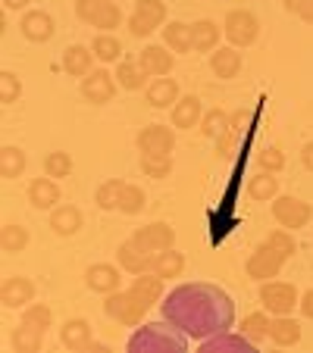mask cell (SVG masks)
<instances>
[{
  "label": "cell",
  "instance_id": "cell-10",
  "mask_svg": "<svg viewBox=\"0 0 313 353\" xmlns=\"http://www.w3.org/2000/svg\"><path fill=\"white\" fill-rule=\"evenodd\" d=\"M200 119H204V103H200L198 94H182L173 103V110H169V122H173L176 132L200 128Z\"/></svg>",
  "mask_w": 313,
  "mask_h": 353
},
{
  "label": "cell",
  "instance_id": "cell-18",
  "mask_svg": "<svg viewBox=\"0 0 313 353\" xmlns=\"http://www.w3.org/2000/svg\"><path fill=\"white\" fill-rule=\"evenodd\" d=\"M144 97L153 110H173V103L182 97L179 81L169 79V75H160V79H153L151 85L144 88Z\"/></svg>",
  "mask_w": 313,
  "mask_h": 353
},
{
  "label": "cell",
  "instance_id": "cell-12",
  "mask_svg": "<svg viewBox=\"0 0 313 353\" xmlns=\"http://www.w3.org/2000/svg\"><path fill=\"white\" fill-rule=\"evenodd\" d=\"M132 238L138 241L144 250H151V254H160V250H169V247H176V228L169 225V222H151V225L135 228Z\"/></svg>",
  "mask_w": 313,
  "mask_h": 353
},
{
  "label": "cell",
  "instance_id": "cell-47",
  "mask_svg": "<svg viewBox=\"0 0 313 353\" xmlns=\"http://www.w3.org/2000/svg\"><path fill=\"white\" fill-rule=\"evenodd\" d=\"M100 7H104V0H75V16H79L85 26H91L94 16L100 13Z\"/></svg>",
  "mask_w": 313,
  "mask_h": 353
},
{
  "label": "cell",
  "instance_id": "cell-29",
  "mask_svg": "<svg viewBox=\"0 0 313 353\" xmlns=\"http://www.w3.org/2000/svg\"><path fill=\"white\" fill-rule=\"evenodd\" d=\"M269 341H273L276 347H294V344H301V325H298V319H292V313H288V316H276V319L269 322Z\"/></svg>",
  "mask_w": 313,
  "mask_h": 353
},
{
  "label": "cell",
  "instance_id": "cell-33",
  "mask_svg": "<svg viewBox=\"0 0 313 353\" xmlns=\"http://www.w3.org/2000/svg\"><path fill=\"white\" fill-rule=\"evenodd\" d=\"M26 166H28V157L22 147L7 144L0 150V172H3V179H19L26 172Z\"/></svg>",
  "mask_w": 313,
  "mask_h": 353
},
{
  "label": "cell",
  "instance_id": "cell-45",
  "mask_svg": "<svg viewBox=\"0 0 313 353\" xmlns=\"http://www.w3.org/2000/svg\"><path fill=\"white\" fill-rule=\"evenodd\" d=\"M22 97V81L16 72H10V69H3L0 72V103H16V100Z\"/></svg>",
  "mask_w": 313,
  "mask_h": 353
},
{
  "label": "cell",
  "instance_id": "cell-23",
  "mask_svg": "<svg viewBox=\"0 0 313 353\" xmlns=\"http://www.w3.org/2000/svg\"><path fill=\"white\" fill-rule=\"evenodd\" d=\"M245 66V57H241L238 47H216L214 54H210V69H214L216 79H235Z\"/></svg>",
  "mask_w": 313,
  "mask_h": 353
},
{
  "label": "cell",
  "instance_id": "cell-7",
  "mask_svg": "<svg viewBox=\"0 0 313 353\" xmlns=\"http://www.w3.org/2000/svg\"><path fill=\"white\" fill-rule=\"evenodd\" d=\"M116 88H120L116 72H110V69H91V72L82 79L79 91L88 103H94V107H107L110 100L116 97Z\"/></svg>",
  "mask_w": 313,
  "mask_h": 353
},
{
  "label": "cell",
  "instance_id": "cell-22",
  "mask_svg": "<svg viewBox=\"0 0 313 353\" xmlns=\"http://www.w3.org/2000/svg\"><path fill=\"white\" fill-rule=\"evenodd\" d=\"M63 72L73 75V79H85L88 72L94 69V50L85 44H69L66 50H63Z\"/></svg>",
  "mask_w": 313,
  "mask_h": 353
},
{
  "label": "cell",
  "instance_id": "cell-26",
  "mask_svg": "<svg viewBox=\"0 0 313 353\" xmlns=\"http://www.w3.org/2000/svg\"><path fill=\"white\" fill-rule=\"evenodd\" d=\"M60 344L66 350H88L91 347V325L88 319H66L60 328Z\"/></svg>",
  "mask_w": 313,
  "mask_h": 353
},
{
  "label": "cell",
  "instance_id": "cell-34",
  "mask_svg": "<svg viewBox=\"0 0 313 353\" xmlns=\"http://www.w3.org/2000/svg\"><path fill=\"white\" fill-rule=\"evenodd\" d=\"M28 228L19 225V222H7V225L0 228V247L7 250V254H22L28 247Z\"/></svg>",
  "mask_w": 313,
  "mask_h": 353
},
{
  "label": "cell",
  "instance_id": "cell-27",
  "mask_svg": "<svg viewBox=\"0 0 313 353\" xmlns=\"http://www.w3.org/2000/svg\"><path fill=\"white\" fill-rule=\"evenodd\" d=\"M247 197L257 200V203H273L279 197V179H276V172H263L260 169L257 175H251L247 179Z\"/></svg>",
  "mask_w": 313,
  "mask_h": 353
},
{
  "label": "cell",
  "instance_id": "cell-6",
  "mask_svg": "<svg viewBox=\"0 0 313 353\" xmlns=\"http://www.w3.org/2000/svg\"><path fill=\"white\" fill-rule=\"evenodd\" d=\"M269 207H273L276 222H279L282 228H288V232H298V228H304L307 222L313 219V207L307 200L294 197V194H279Z\"/></svg>",
  "mask_w": 313,
  "mask_h": 353
},
{
  "label": "cell",
  "instance_id": "cell-53",
  "mask_svg": "<svg viewBox=\"0 0 313 353\" xmlns=\"http://www.w3.org/2000/svg\"><path fill=\"white\" fill-rule=\"evenodd\" d=\"M298 19H304V22L313 26V0H304V7L298 10Z\"/></svg>",
  "mask_w": 313,
  "mask_h": 353
},
{
  "label": "cell",
  "instance_id": "cell-4",
  "mask_svg": "<svg viewBox=\"0 0 313 353\" xmlns=\"http://www.w3.org/2000/svg\"><path fill=\"white\" fill-rule=\"evenodd\" d=\"M104 313L110 316L113 322H120V325H141V319H144V313H147V307L141 303L138 297H135L132 291H113V294H107V300H104Z\"/></svg>",
  "mask_w": 313,
  "mask_h": 353
},
{
  "label": "cell",
  "instance_id": "cell-51",
  "mask_svg": "<svg viewBox=\"0 0 313 353\" xmlns=\"http://www.w3.org/2000/svg\"><path fill=\"white\" fill-rule=\"evenodd\" d=\"M301 163H304L307 172H313V141H307V144L301 147Z\"/></svg>",
  "mask_w": 313,
  "mask_h": 353
},
{
  "label": "cell",
  "instance_id": "cell-36",
  "mask_svg": "<svg viewBox=\"0 0 313 353\" xmlns=\"http://www.w3.org/2000/svg\"><path fill=\"white\" fill-rule=\"evenodd\" d=\"M229 122H232V116L226 113V110L214 107V110H204V119H200V134L204 138H220V134L229 132Z\"/></svg>",
  "mask_w": 313,
  "mask_h": 353
},
{
  "label": "cell",
  "instance_id": "cell-24",
  "mask_svg": "<svg viewBox=\"0 0 313 353\" xmlns=\"http://www.w3.org/2000/svg\"><path fill=\"white\" fill-rule=\"evenodd\" d=\"M147 79H151V75L144 72L138 57H122V60L116 63V81H120L122 91H141V88H147L144 85Z\"/></svg>",
  "mask_w": 313,
  "mask_h": 353
},
{
  "label": "cell",
  "instance_id": "cell-13",
  "mask_svg": "<svg viewBox=\"0 0 313 353\" xmlns=\"http://www.w3.org/2000/svg\"><path fill=\"white\" fill-rule=\"evenodd\" d=\"M116 263L122 266V272L141 275V272H151L153 254H151V250H144V247H141L135 238H129V241H122V244L116 247Z\"/></svg>",
  "mask_w": 313,
  "mask_h": 353
},
{
  "label": "cell",
  "instance_id": "cell-43",
  "mask_svg": "<svg viewBox=\"0 0 313 353\" xmlns=\"http://www.w3.org/2000/svg\"><path fill=\"white\" fill-rule=\"evenodd\" d=\"M22 322H28V325L47 332V328L54 325V310L47 307V303H35V300H32V303L22 310Z\"/></svg>",
  "mask_w": 313,
  "mask_h": 353
},
{
  "label": "cell",
  "instance_id": "cell-48",
  "mask_svg": "<svg viewBox=\"0 0 313 353\" xmlns=\"http://www.w3.org/2000/svg\"><path fill=\"white\" fill-rule=\"evenodd\" d=\"M126 26H129V32H132V38H151V34L157 32V28H153L147 19H141L138 13H132V16H129V19H126Z\"/></svg>",
  "mask_w": 313,
  "mask_h": 353
},
{
  "label": "cell",
  "instance_id": "cell-37",
  "mask_svg": "<svg viewBox=\"0 0 313 353\" xmlns=\"http://www.w3.org/2000/svg\"><path fill=\"white\" fill-rule=\"evenodd\" d=\"M269 316L267 313H247L245 319H241V328L238 332L245 334L247 341H254V344H260V341H267L269 338Z\"/></svg>",
  "mask_w": 313,
  "mask_h": 353
},
{
  "label": "cell",
  "instance_id": "cell-38",
  "mask_svg": "<svg viewBox=\"0 0 313 353\" xmlns=\"http://www.w3.org/2000/svg\"><path fill=\"white\" fill-rule=\"evenodd\" d=\"M141 19H147L153 28H163L167 26V3L163 0H135V10Z\"/></svg>",
  "mask_w": 313,
  "mask_h": 353
},
{
  "label": "cell",
  "instance_id": "cell-39",
  "mask_svg": "<svg viewBox=\"0 0 313 353\" xmlns=\"http://www.w3.org/2000/svg\"><path fill=\"white\" fill-rule=\"evenodd\" d=\"M73 169H75V163L66 150H54V154L44 157V175H50V179H69Z\"/></svg>",
  "mask_w": 313,
  "mask_h": 353
},
{
  "label": "cell",
  "instance_id": "cell-52",
  "mask_svg": "<svg viewBox=\"0 0 313 353\" xmlns=\"http://www.w3.org/2000/svg\"><path fill=\"white\" fill-rule=\"evenodd\" d=\"M0 3H3V10H7V13H19V10H28V3H32V0H0Z\"/></svg>",
  "mask_w": 313,
  "mask_h": 353
},
{
  "label": "cell",
  "instance_id": "cell-28",
  "mask_svg": "<svg viewBox=\"0 0 313 353\" xmlns=\"http://www.w3.org/2000/svg\"><path fill=\"white\" fill-rule=\"evenodd\" d=\"M220 34H222V28L216 26L214 19H198L191 26L194 50H198V54H214L216 47H220Z\"/></svg>",
  "mask_w": 313,
  "mask_h": 353
},
{
  "label": "cell",
  "instance_id": "cell-8",
  "mask_svg": "<svg viewBox=\"0 0 313 353\" xmlns=\"http://www.w3.org/2000/svg\"><path fill=\"white\" fill-rule=\"evenodd\" d=\"M282 266H285V256L279 254V250H273V247L263 241V244L254 250L251 256H247V275H251L254 281H269V279H279Z\"/></svg>",
  "mask_w": 313,
  "mask_h": 353
},
{
  "label": "cell",
  "instance_id": "cell-15",
  "mask_svg": "<svg viewBox=\"0 0 313 353\" xmlns=\"http://www.w3.org/2000/svg\"><path fill=\"white\" fill-rule=\"evenodd\" d=\"M35 294H38V288H35L32 279H26V275H13V279L3 281L0 300H3V307L7 310H26L35 300Z\"/></svg>",
  "mask_w": 313,
  "mask_h": 353
},
{
  "label": "cell",
  "instance_id": "cell-41",
  "mask_svg": "<svg viewBox=\"0 0 313 353\" xmlns=\"http://www.w3.org/2000/svg\"><path fill=\"white\" fill-rule=\"evenodd\" d=\"M141 172H144L147 179H169V172H173V157L141 154Z\"/></svg>",
  "mask_w": 313,
  "mask_h": 353
},
{
  "label": "cell",
  "instance_id": "cell-16",
  "mask_svg": "<svg viewBox=\"0 0 313 353\" xmlns=\"http://www.w3.org/2000/svg\"><path fill=\"white\" fill-rule=\"evenodd\" d=\"M138 63L144 66V72L151 79H160V75H169L176 66V57L167 44H144V50L138 54Z\"/></svg>",
  "mask_w": 313,
  "mask_h": 353
},
{
  "label": "cell",
  "instance_id": "cell-46",
  "mask_svg": "<svg viewBox=\"0 0 313 353\" xmlns=\"http://www.w3.org/2000/svg\"><path fill=\"white\" fill-rule=\"evenodd\" d=\"M257 163H260V169L263 172H276L279 175L282 169H285V154H282L279 147H263L257 154Z\"/></svg>",
  "mask_w": 313,
  "mask_h": 353
},
{
  "label": "cell",
  "instance_id": "cell-14",
  "mask_svg": "<svg viewBox=\"0 0 313 353\" xmlns=\"http://www.w3.org/2000/svg\"><path fill=\"white\" fill-rule=\"evenodd\" d=\"M120 279H122V266H113V263H94V266L85 269L88 291L104 294V297L120 291Z\"/></svg>",
  "mask_w": 313,
  "mask_h": 353
},
{
  "label": "cell",
  "instance_id": "cell-21",
  "mask_svg": "<svg viewBox=\"0 0 313 353\" xmlns=\"http://www.w3.org/2000/svg\"><path fill=\"white\" fill-rule=\"evenodd\" d=\"M82 222H85V216H82V210L73 207V203H60V207L50 210V228H54V234H60V238L79 234Z\"/></svg>",
  "mask_w": 313,
  "mask_h": 353
},
{
  "label": "cell",
  "instance_id": "cell-3",
  "mask_svg": "<svg viewBox=\"0 0 313 353\" xmlns=\"http://www.w3.org/2000/svg\"><path fill=\"white\" fill-rule=\"evenodd\" d=\"M260 34V19L251 10H229L226 19H222V38L232 47H251Z\"/></svg>",
  "mask_w": 313,
  "mask_h": 353
},
{
  "label": "cell",
  "instance_id": "cell-54",
  "mask_svg": "<svg viewBox=\"0 0 313 353\" xmlns=\"http://www.w3.org/2000/svg\"><path fill=\"white\" fill-rule=\"evenodd\" d=\"M282 7H285V13L298 16V10H301V7H304V0H282Z\"/></svg>",
  "mask_w": 313,
  "mask_h": 353
},
{
  "label": "cell",
  "instance_id": "cell-17",
  "mask_svg": "<svg viewBox=\"0 0 313 353\" xmlns=\"http://www.w3.org/2000/svg\"><path fill=\"white\" fill-rule=\"evenodd\" d=\"M200 350L204 353H254L257 350V344L254 341H247L241 332H220V334H214V338H207V341H200Z\"/></svg>",
  "mask_w": 313,
  "mask_h": 353
},
{
  "label": "cell",
  "instance_id": "cell-11",
  "mask_svg": "<svg viewBox=\"0 0 313 353\" xmlns=\"http://www.w3.org/2000/svg\"><path fill=\"white\" fill-rule=\"evenodd\" d=\"M19 32H22V38L32 41V44H47L57 32V22H54V16L44 13V10H26L19 19Z\"/></svg>",
  "mask_w": 313,
  "mask_h": 353
},
{
  "label": "cell",
  "instance_id": "cell-42",
  "mask_svg": "<svg viewBox=\"0 0 313 353\" xmlns=\"http://www.w3.org/2000/svg\"><path fill=\"white\" fill-rule=\"evenodd\" d=\"M144 207H147L144 188L129 185V181H126V188H122V197H120V213H126V216H138Z\"/></svg>",
  "mask_w": 313,
  "mask_h": 353
},
{
  "label": "cell",
  "instance_id": "cell-1",
  "mask_svg": "<svg viewBox=\"0 0 313 353\" xmlns=\"http://www.w3.org/2000/svg\"><path fill=\"white\" fill-rule=\"evenodd\" d=\"M160 319L173 322L179 332L200 344L235 325V303L220 285L185 281L160 300Z\"/></svg>",
  "mask_w": 313,
  "mask_h": 353
},
{
  "label": "cell",
  "instance_id": "cell-30",
  "mask_svg": "<svg viewBox=\"0 0 313 353\" xmlns=\"http://www.w3.org/2000/svg\"><path fill=\"white\" fill-rule=\"evenodd\" d=\"M151 272H157L163 281L179 279V275L185 272V254H179L176 247H169V250H160V254H153Z\"/></svg>",
  "mask_w": 313,
  "mask_h": 353
},
{
  "label": "cell",
  "instance_id": "cell-31",
  "mask_svg": "<svg viewBox=\"0 0 313 353\" xmlns=\"http://www.w3.org/2000/svg\"><path fill=\"white\" fill-rule=\"evenodd\" d=\"M91 50H94V60L97 63H120L122 60V41L116 38L113 32H97L91 41Z\"/></svg>",
  "mask_w": 313,
  "mask_h": 353
},
{
  "label": "cell",
  "instance_id": "cell-44",
  "mask_svg": "<svg viewBox=\"0 0 313 353\" xmlns=\"http://www.w3.org/2000/svg\"><path fill=\"white\" fill-rule=\"evenodd\" d=\"M267 244L273 247V250H279L285 260H292L294 254H298V241H294V234L288 232V228H276V232L267 234Z\"/></svg>",
  "mask_w": 313,
  "mask_h": 353
},
{
  "label": "cell",
  "instance_id": "cell-40",
  "mask_svg": "<svg viewBox=\"0 0 313 353\" xmlns=\"http://www.w3.org/2000/svg\"><path fill=\"white\" fill-rule=\"evenodd\" d=\"M122 26V10L116 0H104V7H100V13L94 16L91 28H97V32H113V28Z\"/></svg>",
  "mask_w": 313,
  "mask_h": 353
},
{
  "label": "cell",
  "instance_id": "cell-5",
  "mask_svg": "<svg viewBox=\"0 0 313 353\" xmlns=\"http://www.w3.org/2000/svg\"><path fill=\"white\" fill-rule=\"evenodd\" d=\"M298 288L288 285V281H260V303H263V310H269V316H288L298 307Z\"/></svg>",
  "mask_w": 313,
  "mask_h": 353
},
{
  "label": "cell",
  "instance_id": "cell-20",
  "mask_svg": "<svg viewBox=\"0 0 313 353\" xmlns=\"http://www.w3.org/2000/svg\"><path fill=\"white\" fill-rule=\"evenodd\" d=\"M129 291H132L147 310H151V307H160V300L167 297V294H163V279H160L157 272H141V275H135L132 285H129Z\"/></svg>",
  "mask_w": 313,
  "mask_h": 353
},
{
  "label": "cell",
  "instance_id": "cell-35",
  "mask_svg": "<svg viewBox=\"0 0 313 353\" xmlns=\"http://www.w3.org/2000/svg\"><path fill=\"white\" fill-rule=\"evenodd\" d=\"M122 188H126V181L122 179H107L100 181L97 191H94V203H97L100 210H120V197H122Z\"/></svg>",
  "mask_w": 313,
  "mask_h": 353
},
{
  "label": "cell",
  "instance_id": "cell-32",
  "mask_svg": "<svg viewBox=\"0 0 313 353\" xmlns=\"http://www.w3.org/2000/svg\"><path fill=\"white\" fill-rule=\"evenodd\" d=\"M10 344H13L16 353H38L41 344H44V332L28 325V322H19L13 328V334H10Z\"/></svg>",
  "mask_w": 313,
  "mask_h": 353
},
{
  "label": "cell",
  "instance_id": "cell-55",
  "mask_svg": "<svg viewBox=\"0 0 313 353\" xmlns=\"http://www.w3.org/2000/svg\"><path fill=\"white\" fill-rule=\"evenodd\" d=\"M116 3H120V0H116Z\"/></svg>",
  "mask_w": 313,
  "mask_h": 353
},
{
  "label": "cell",
  "instance_id": "cell-25",
  "mask_svg": "<svg viewBox=\"0 0 313 353\" xmlns=\"http://www.w3.org/2000/svg\"><path fill=\"white\" fill-rule=\"evenodd\" d=\"M160 34H163V44H167L173 54H191L194 50L191 26H188V22H179V19L167 22V26L160 28Z\"/></svg>",
  "mask_w": 313,
  "mask_h": 353
},
{
  "label": "cell",
  "instance_id": "cell-50",
  "mask_svg": "<svg viewBox=\"0 0 313 353\" xmlns=\"http://www.w3.org/2000/svg\"><path fill=\"white\" fill-rule=\"evenodd\" d=\"M298 310H301V316H307V319H313V288H307V291L301 294V300H298Z\"/></svg>",
  "mask_w": 313,
  "mask_h": 353
},
{
  "label": "cell",
  "instance_id": "cell-2",
  "mask_svg": "<svg viewBox=\"0 0 313 353\" xmlns=\"http://www.w3.org/2000/svg\"><path fill=\"white\" fill-rule=\"evenodd\" d=\"M188 334L179 332L173 322H147V325L135 328V334L129 338L126 350L129 353H185L188 350Z\"/></svg>",
  "mask_w": 313,
  "mask_h": 353
},
{
  "label": "cell",
  "instance_id": "cell-19",
  "mask_svg": "<svg viewBox=\"0 0 313 353\" xmlns=\"http://www.w3.org/2000/svg\"><path fill=\"white\" fill-rule=\"evenodd\" d=\"M28 203L35 210H54L60 207V185L50 175H41V179L28 181Z\"/></svg>",
  "mask_w": 313,
  "mask_h": 353
},
{
  "label": "cell",
  "instance_id": "cell-9",
  "mask_svg": "<svg viewBox=\"0 0 313 353\" xmlns=\"http://www.w3.org/2000/svg\"><path fill=\"white\" fill-rule=\"evenodd\" d=\"M135 144H138L141 154H163V157H173V147H176V128L169 125H144L138 134H135Z\"/></svg>",
  "mask_w": 313,
  "mask_h": 353
},
{
  "label": "cell",
  "instance_id": "cell-49",
  "mask_svg": "<svg viewBox=\"0 0 313 353\" xmlns=\"http://www.w3.org/2000/svg\"><path fill=\"white\" fill-rule=\"evenodd\" d=\"M235 141H238V134H235L232 128H229L226 134H220V138H216V157H229V154H232Z\"/></svg>",
  "mask_w": 313,
  "mask_h": 353
}]
</instances>
